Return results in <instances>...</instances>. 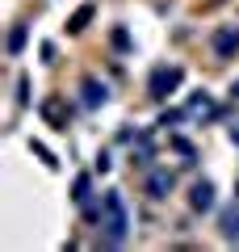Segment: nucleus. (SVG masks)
I'll return each instance as SVG.
<instances>
[{
	"label": "nucleus",
	"instance_id": "obj_1",
	"mask_svg": "<svg viewBox=\"0 0 239 252\" xmlns=\"http://www.w3.org/2000/svg\"><path fill=\"white\" fill-rule=\"evenodd\" d=\"M97 223H101V235H105V244H126V235H130V210H126V198L118 193V189H109L105 198H101V210H97Z\"/></svg>",
	"mask_w": 239,
	"mask_h": 252
},
{
	"label": "nucleus",
	"instance_id": "obj_2",
	"mask_svg": "<svg viewBox=\"0 0 239 252\" xmlns=\"http://www.w3.org/2000/svg\"><path fill=\"white\" fill-rule=\"evenodd\" d=\"M180 80H185V67H177V63H159L155 72H151V80H147V93L155 101H164L168 93L180 89Z\"/></svg>",
	"mask_w": 239,
	"mask_h": 252
},
{
	"label": "nucleus",
	"instance_id": "obj_3",
	"mask_svg": "<svg viewBox=\"0 0 239 252\" xmlns=\"http://www.w3.org/2000/svg\"><path fill=\"white\" fill-rule=\"evenodd\" d=\"M210 46H214L218 59H231V55L239 51V26H218V30H214V38H210Z\"/></svg>",
	"mask_w": 239,
	"mask_h": 252
},
{
	"label": "nucleus",
	"instance_id": "obj_4",
	"mask_svg": "<svg viewBox=\"0 0 239 252\" xmlns=\"http://www.w3.org/2000/svg\"><path fill=\"white\" fill-rule=\"evenodd\" d=\"M185 114L193 118V122H210V118H218V101L210 97V93H193L185 105Z\"/></svg>",
	"mask_w": 239,
	"mask_h": 252
},
{
	"label": "nucleus",
	"instance_id": "obj_5",
	"mask_svg": "<svg viewBox=\"0 0 239 252\" xmlns=\"http://www.w3.org/2000/svg\"><path fill=\"white\" fill-rule=\"evenodd\" d=\"M38 114H42L55 130H67V105H63V97H46L42 105H38Z\"/></svg>",
	"mask_w": 239,
	"mask_h": 252
},
{
	"label": "nucleus",
	"instance_id": "obj_6",
	"mask_svg": "<svg viewBox=\"0 0 239 252\" xmlns=\"http://www.w3.org/2000/svg\"><path fill=\"white\" fill-rule=\"evenodd\" d=\"M80 93H84V105H89V109H97V105H105V101H109V89L101 80H92V76L80 84Z\"/></svg>",
	"mask_w": 239,
	"mask_h": 252
},
{
	"label": "nucleus",
	"instance_id": "obj_7",
	"mask_svg": "<svg viewBox=\"0 0 239 252\" xmlns=\"http://www.w3.org/2000/svg\"><path fill=\"white\" fill-rule=\"evenodd\" d=\"M168 189H172V172L168 168H155V172H151V177H147V193H151V198H168Z\"/></svg>",
	"mask_w": 239,
	"mask_h": 252
},
{
	"label": "nucleus",
	"instance_id": "obj_8",
	"mask_svg": "<svg viewBox=\"0 0 239 252\" xmlns=\"http://www.w3.org/2000/svg\"><path fill=\"white\" fill-rule=\"evenodd\" d=\"M189 206L193 210H210L214 206V185L210 181H197V185L189 189Z\"/></svg>",
	"mask_w": 239,
	"mask_h": 252
},
{
	"label": "nucleus",
	"instance_id": "obj_9",
	"mask_svg": "<svg viewBox=\"0 0 239 252\" xmlns=\"http://www.w3.org/2000/svg\"><path fill=\"white\" fill-rule=\"evenodd\" d=\"M89 198H92V177H89V172H80L76 185H71V202H76V206H89Z\"/></svg>",
	"mask_w": 239,
	"mask_h": 252
},
{
	"label": "nucleus",
	"instance_id": "obj_10",
	"mask_svg": "<svg viewBox=\"0 0 239 252\" xmlns=\"http://www.w3.org/2000/svg\"><path fill=\"white\" fill-rule=\"evenodd\" d=\"M89 21H92V4H80V9L67 17V34H80V30L89 26Z\"/></svg>",
	"mask_w": 239,
	"mask_h": 252
},
{
	"label": "nucleus",
	"instance_id": "obj_11",
	"mask_svg": "<svg viewBox=\"0 0 239 252\" xmlns=\"http://www.w3.org/2000/svg\"><path fill=\"white\" fill-rule=\"evenodd\" d=\"M222 235H227V240H239V206H231L227 215H222Z\"/></svg>",
	"mask_w": 239,
	"mask_h": 252
},
{
	"label": "nucleus",
	"instance_id": "obj_12",
	"mask_svg": "<svg viewBox=\"0 0 239 252\" xmlns=\"http://www.w3.org/2000/svg\"><path fill=\"white\" fill-rule=\"evenodd\" d=\"M21 46H26V26H13V34H9V55H21Z\"/></svg>",
	"mask_w": 239,
	"mask_h": 252
},
{
	"label": "nucleus",
	"instance_id": "obj_13",
	"mask_svg": "<svg viewBox=\"0 0 239 252\" xmlns=\"http://www.w3.org/2000/svg\"><path fill=\"white\" fill-rule=\"evenodd\" d=\"M30 147H34V156H38V160L46 164V168H59V160L51 156V147H42V143H30Z\"/></svg>",
	"mask_w": 239,
	"mask_h": 252
},
{
	"label": "nucleus",
	"instance_id": "obj_14",
	"mask_svg": "<svg viewBox=\"0 0 239 252\" xmlns=\"http://www.w3.org/2000/svg\"><path fill=\"white\" fill-rule=\"evenodd\" d=\"M17 101H21V105L30 101V76H17Z\"/></svg>",
	"mask_w": 239,
	"mask_h": 252
},
{
	"label": "nucleus",
	"instance_id": "obj_15",
	"mask_svg": "<svg viewBox=\"0 0 239 252\" xmlns=\"http://www.w3.org/2000/svg\"><path fill=\"white\" fill-rule=\"evenodd\" d=\"M114 46H118V51H126V46H130V38H126V30H114Z\"/></svg>",
	"mask_w": 239,
	"mask_h": 252
},
{
	"label": "nucleus",
	"instance_id": "obj_16",
	"mask_svg": "<svg viewBox=\"0 0 239 252\" xmlns=\"http://www.w3.org/2000/svg\"><path fill=\"white\" fill-rule=\"evenodd\" d=\"M231 139H235V143H239V122H235V126H231Z\"/></svg>",
	"mask_w": 239,
	"mask_h": 252
},
{
	"label": "nucleus",
	"instance_id": "obj_17",
	"mask_svg": "<svg viewBox=\"0 0 239 252\" xmlns=\"http://www.w3.org/2000/svg\"><path fill=\"white\" fill-rule=\"evenodd\" d=\"M231 97H235V101H239V80H235V84H231Z\"/></svg>",
	"mask_w": 239,
	"mask_h": 252
}]
</instances>
